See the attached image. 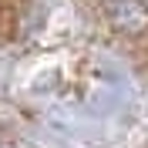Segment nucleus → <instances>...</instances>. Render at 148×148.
Instances as JSON below:
<instances>
[{"label": "nucleus", "mask_w": 148, "mask_h": 148, "mask_svg": "<svg viewBox=\"0 0 148 148\" xmlns=\"http://www.w3.org/2000/svg\"><path fill=\"white\" fill-rule=\"evenodd\" d=\"M0 148H17V145H10L7 138H0Z\"/></svg>", "instance_id": "f257e3e1"}]
</instances>
